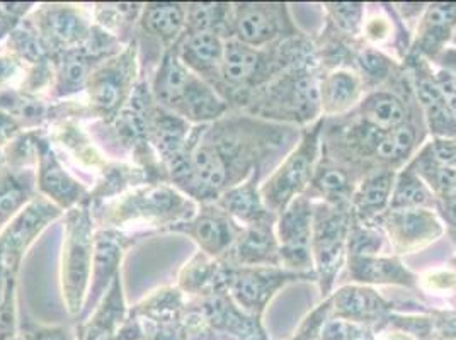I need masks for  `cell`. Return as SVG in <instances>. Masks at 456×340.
I'll list each match as a JSON object with an SVG mask.
<instances>
[{"mask_svg": "<svg viewBox=\"0 0 456 340\" xmlns=\"http://www.w3.org/2000/svg\"><path fill=\"white\" fill-rule=\"evenodd\" d=\"M91 211L101 228L119 230L130 223H143L157 227L155 233L196 215L192 199L169 182L138 186L111 201L91 206Z\"/></svg>", "mask_w": 456, "mask_h": 340, "instance_id": "6da1fadb", "label": "cell"}, {"mask_svg": "<svg viewBox=\"0 0 456 340\" xmlns=\"http://www.w3.org/2000/svg\"><path fill=\"white\" fill-rule=\"evenodd\" d=\"M155 102L188 123L207 125L225 113L227 106L208 84L191 72L169 48L160 58L151 80Z\"/></svg>", "mask_w": 456, "mask_h": 340, "instance_id": "7a4b0ae2", "label": "cell"}, {"mask_svg": "<svg viewBox=\"0 0 456 340\" xmlns=\"http://www.w3.org/2000/svg\"><path fill=\"white\" fill-rule=\"evenodd\" d=\"M94 218L87 203L67 211L60 281L63 302L70 315H78L87 300L94 257Z\"/></svg>", "mask_w": 456, "mask_h": 340, "instance_id": "3957f363", "label": "cell"}, {"mask_svg": "<svg viewBox=\"0 0 456 340\" xmlns=\"http://www.w3.org/2000/svg\"><path fill=\"white\" fill-rule=\"evenodd\" d=\"M140 45L130 41L118 55L104 60L89 77L86 94L93 119L111 125L130 102L140 76Z\"/></svg>", "mask_w": 456, "mask_h": 340, "instance_id": "277c9868", "label": "cell"}, {"mask_svg": "<svg viewBox=\"0 0 456 340\" xmlns=\"http://www.w3.org/2000/svg\"><path fill=\"white\" fill-rule=\"evenodd\" d=\"M28 20L38 33L48 58L86 45L94 29L93 14L82 7L63 4L41 5L28 16Z\"/></svg>", "mask_w": 456, "mask_h": 340, "instance_id": "5b68a950", "label": "cell"}, {"mask_svg": "<svg viewBox=\"0 0 456 340\" xmlns=\"http://www.w3.org/2000/svg\"><path fill=\"white\" fill-rule=\"evenodd\" d=\"M147 233H125L118 228H97L94 231V257L93 274L87 293V306L95 308L118 274H121V261L128 248Z\"/></svg>", "mask_w": 456, "mask_h": 340, "instance_id": "8992f818", "label": "cell"}, {"mask_svg": "<svg viewBox=\"0 0 456 340\" xmlns=\"http://www.w3.org/2000/svg\"><path fill=\"white\" fill-rule=\"evenodd\" d=\"M37 175L39 196L46 198L63 213L82 205L91 190L63 167L60 157L52 147L48 130L39 140Z\"/></svg>", "mask_w": 456, "mask_h": 340, "instance_id": "52a82bcc", "label": "cell"}, {"mask_svg": "<svg viewBox=\"0 0 456 340\" xmlns=\"http://www.w3.org/2000/svg\"><path fill=\"white\" fill-rule=\"evenodd\" d=\"M164 231L184 233L198 242L203 252L209 255H220L233 244L237 228L220 209L207 208L196 213L190 220L162 228L159 233Z\"/></svg>", "mask_w": 456, "mask_h": 340, "instance_id": "ba28073f", "label": "cell"}, {"mask_svg": "<svg viewBox=\"0 0 456 340\" xmlns=\"http://www.w3.org/2000/svg\"><path fill=\"white\" fill-rule=\"evenodd\" d=\"M224 46L225 43L220 39V35L213 31H200L181 33L172 50L191 72L207 82L222 77Z\"/></svg>", "mask_w": 456, "mask_h": 340, "instance_id": "9c48e42d", "label": "cell"}, {"mask_svg": "<svg viewBox=\"0 0 456 340\" xmlns=\"http://www.w3.org/2000/svg\"><path fill=\"white\" fill-rule=\"evenodd\" d=\"M186 5L174 2H149L143 4L136 29L155 43L160 52L174 46L184 31Z\"/></svg>", "mask_w": 456, "mask_h": 340, "instance_id": "30bf717a", "label": "cell"}, {"mask_svg": "<svg viewBox=\"0 0 456 340\" xmlns=\"http://www.w3.org/2000/svg\"><path fill=\"white\" fill-rule=\"evenodd\" d=\"M38 196L37 167L0 170V233Z\"/></svg>", "mask_w": 456, "mask_h": 340, "instance_id": "8fae6325", "label": "cell"}, {"mask_svg": "<svg viewBox=\"0 0 456 340\" xmlns=\"http://www.w3.org/2000/svg\"><path fill=\"white\" fill-rule=\"evenodd\" d=\"M52 128L53 130L48 132L50 140L57 142L58 145L69 151V155L76 158L80 167L94 170L97 175L106 169L108 162L102 158V153L97 150L91 136L80 128L77 119L60 121L52 125Z\"/></svg>", "mask_w": 456, "mask_h": 340, "instance_id": "7c38bea8", "label": "cell"}, {"mask_svg": "<svg viewBox=\"0 0 456 340\" xmlns=\"http://www.w3.org/2000/svg\"><path fill=\"white\" fill-rule=\"evenodd\" d=\"M126 317V303L123 295V281L121 274L116 276L108 293L101 300V304L95 310L94 317L84 327L80 340H99L110 336L118 323Z\"/></svg>", "mask_w": 456, "mask_h": 340, "instance_id": "4fadbf2b", "label": "cell"}, {"mask_svg": "<svg viewBox=\"0 0 456 340\" xmlns=\"http://www.w3.org/2000/svg\"><path fill=\"white\" fill-rule=\"evenodd\" d=\"M142 7L143 4H97L93 11V20L126 46L134 39Z\"/></svg>", "mask_w": 456, "mask_h": 340, "instance_id": "5bb4252c", "label": "cell"}, {"mask_svg": "<svg viewBox=\"0 0 456 340\" xmlns=\"http://www.w3.org/2000/svg\"><path fill=\"white\" fill-rule=\"evenodd\" d=\"M261 57L240 41H228L224 46L222 77L228 84L240 85L256 76Z\"/></svg>", "mask_w": 456, "mask_h": 340, "instance_id": "9a60e30c", "label": "cell"}, {"mask_svg": "<svg viewBox=\"0 0 456 340\" xmlns=\"http://www.w3.org/2000/svg\"><path fill=\"white\" fill-rule=\"evenodd\" d=\"M235 33L244 45H261L273 36L274 26L266 9L259 5H239L233 18Z\"/></svg>", "mask_w": 456, "mask_h": 340, "instance_id": "2e32d148", "label": "cell"}, {"mask_svg": "<svg viewBox=\"0 0 456 340\" xmlns=\"http://www.w3.org/2000/svg\"><path fill=\"white\" fill-rule=\"evenodd\" d=\"M224 278V276H222ZM232 295L244 308H256L267 295V278L257 272H230L224 278Z\"/></svg>", "mask_w": 456, "mask_h": 340, "instance_id": "e0dca14e", "label": "cell"}, {"mask_svg": "<svg viewBox=\"0 0 456 340\" xmlns=\"http://www.w3.org/2000/svg\"><path fill=\"white\" fill-rule=\"evenodd\" d=\"M366 114L377 126L385 130H394L400 126L403 119V108L397 99L390 95H379L373 101H370Z\"/></svg>", "mask_w": 456, "mask_h": 340, "instance_id": "ac0fdd59", "label": "cell"}, {"mask_svg": "<svg viewBox=\"0 0 456 340\" xmlns=\"http://www.w3.org/2000/svg\"><path fill=\"white\" fill-rule=\"evenodd\" d=\"M222 206L225 211L239 216L240 220H254L259 216V201L252 186H244L239 190H228L222 198Z\"/></svg>", "mask_w": 456, "mask_h": 340, "instance_id": "d6986e66", "label": "cell"}, {"mask_svg": "<svg viewBox=\"0 0 456 340\" xmlns=\"http://www.w3.org/2000/svg\"><path fill=\"white\" fill-rule=\"evenodd\" d=\"M414 145V130L411 126H397L387 133L379 143V153L383 158H400Z\"/></svg>", "mask_w": 456, "mask_h": 340, "instance_id": "ffe728a7", "label": "cell"}, {"mask_svg": "<svg viewBox=\"0 0 456 340\" xmlns=\"http://www.w3.org/2000/svg\"><path fill=\"white\" fill-rule=\"evenodd\" d=\"M456 5L452 4H437L429 9L428 14V36L435 43L444 38L450 28L455 24Z\"/></svg>", "mask_w": 456, "mask_h": 340, "instance_id": "44dd1931", "label": "cell"}, {"mask_svg": "<svg viewBox=\"0 0 456 340\" xmlns=\"http://www.w3.org/2000/svg\"><path fill=\"white\" fill-rule=\"evenodd\" d=\"M269 246H271V242H269L266 231L254 228L248 231L244 240H240L239 257L242 261H257L266 255Z\"/></svg>", "mask_w": 456, "mask_h": 340, "instance_id": "7402d4cb", "label": "cell"}, {"mask_svg": "<svg viewBox=\"0 0 456 340\" xmlns=\"http://www.w3.org/2000/svg\"><path fill=\"white\" fill-rule=\"evenodd\" d=\"M308 172V158L305 155L297 157L286 169L285 174H281L280 177V184L276 186L274 194H276V199H283V196H286L289 190H293L295 186H298L305 179Z\"/></svg>", "mask_w": 456, "mask_h": 340, "instance_id": "603a6c76", "label": "cell"}, {"mask_svg": "<svg viewBox=\"0 0 456 340\" xmlns=\"http://www.w3.org/2000/svg\"><path fill=\"white\" fill-rule=\"evenodd\" d=\"M377 303L371 300L370 295H364L362 291H351V293H344L339 302V308L346 315H368L371 312L377 310Z\"/></svg>", "mask_w": 456, "mask_h": 340, "instance_id": "cb8c5ba5", "label": "cell"}, {"mask_svg": "<svg viewBox=\"0 0 456 340\" xmlns=\"http://www.w3.org/2000/svg\"><path fill=\"white\" fill-rule=\"evenodd\" d=\"M329 99L336 106L347 104L356 94V84L347 74H336L329 82Z\"/></svg>", "mask_w": 456, "mask_h": 340, "instance_id": "d4e9b609", "label": "cell"}, {"mask_svg": "<svg viewBox=\"0 0 456 340\" xmlns=\"http://www.w3.org/2000/svg\"><path fill=\"white\" fill-rule=\"evenodd\" d=\"M390 190V175H380L366 184L362 190V203L368 206H380Z\"/></svg>", "mask_w": 456, "mask_h": 340, "instance_id": "484cf974", "label": "cell"}, {"mask_svg": "<svg viewBox=\"0 0 456 340\" xmlns=\"http://www.w3.org/2000/svg\"><path fill=\"white\" fill-rule=\"evenodd\" d=\"M293 95L298 106L304 109H310L319 102V89L310 78H300L293 87Z\"/></svg>", "mask_w": 456, "mask_h": 340, "instance_id": "4316f807", "label": "cell"}, {"mask_svg": "<svg viewBox=\"0 0 456 340\" xmlns=\"http://www.w3.org/2000/svg\"><path fill=\"white\" fill-rule=\"evenodd\" d=\"M426 199V192L416 181H407L400 184L397 190V205H419Z\"/></svg>", "mask_w": 456, "mask_h": 340, "instance_id": "83f0119b", "label": "cell"}, {"mask_svg": "<svg viewBox=\"0 0 456 340\" xmlns=\"http://www.w3.org/2000/svg\"><path fill=\"white\" fill-rule=\"evenodd\" d=\"M22 132V126L11 114L0 111V149L7 147Z\"/></svg>", "mask_w": 456, "mask_h": 340, "instance_id": "f1b7e54d", "label": "cell"}, {"mask_svg": "<svg viewBox=\"0 0 456 340\" xmlns=\"http://www.w3.org/2000/svg\"><path fill=\"white\" fill-rule=\"evenodd\" d=\"M437 89L443 95L446 106L456 113V77L450 74H441L439 82H437Z\"/></svg>", "mask_w": 456, "mask_h": 340, "instance_id": "f546056e", "label": "cell"}, {"mask_svg": "<svg viewBox=\"0 0 456 340\" xmlns=\"http://www.w3.org/2000/svg\"><path fill=\"white\" fill-rule=\"evenodd\" d=\"M362 67L371 76L383 77L387 74V60L373 53V52H366L364 55H362Z\"/></svg>", "mask_w": 456, "mask_h": 340, "instance_id": "4dcf8cb0", "label": "cell"}, {"mask_svg": "<svg viewBox=\"0 0 456 340\" xmlns=\"http://www.w3.org/2000/svg\"><path fill=\"white\" fill-rule=\"evenodd\" d=\"M336 18L346 28H354L360 20V7L358 5H351V4H341L336 5Z\"/></svg>", "mask_w": 456, "mask_h": 340, "instance_id": "1f68e13d", "label": "cell"}, {"mask_svg": "<svg viewBox=\"0 0 456 340\" xmlns=\"http://www.w3.org/2000/svg\"><path fill=\"white\" fill-rule=\"evenodd\" d=\"M321 186L327 190H339L346 186V179L341 172H327L321 179Z\"/></svg>", "mask_w": 456, "mask_h": 340, "instance_id": "d6a6232c", "label": "cell"}, {"mask_svg": "<svg viewBox=\"0 0 456 340\" xmlns=\"http://www.w3.org/2000/svg\"><path fill=\"white\" fill-rule=\"evenodd\" d=\"M435 155H436L437 162L444 164L446 167H452V166H455L456 164V147L437 145Z\"/></svg>", "mask_w": 456, "mask_h": 340, "instance_id": "836d02e7", "label": "cell"}, {"mask_svg": "<svg viewBox=\"0 0 456 340\" xmlns=\"http://www.w3.org/2000/svg\"><path fill=\"white\" fill-rule=\"evenodd\" d=\"M403 230L407 231V233H414V235H418L420 230H424L426 225H428V222H426V218L424 216H418V215H409L407 218H403Z\"/></svg>", "mask_w": 456, "mask_h": 340, "instance_id": "e575fe53", "label": "cell"}, {"mask_svg": "<svg viewBox=\"0 0 456 340\" xmlns=\"http://www.w3.org/2000/svg\"><path fill=\"white\" fill-rule=\"evenodd\" d=\"M5 167V158H4V150L0 149V170Z\"/></svg>", "mask_w": 456, "mask_h": 340, "instance_id": "d590c367", "label": "cell"}]
</instances>
